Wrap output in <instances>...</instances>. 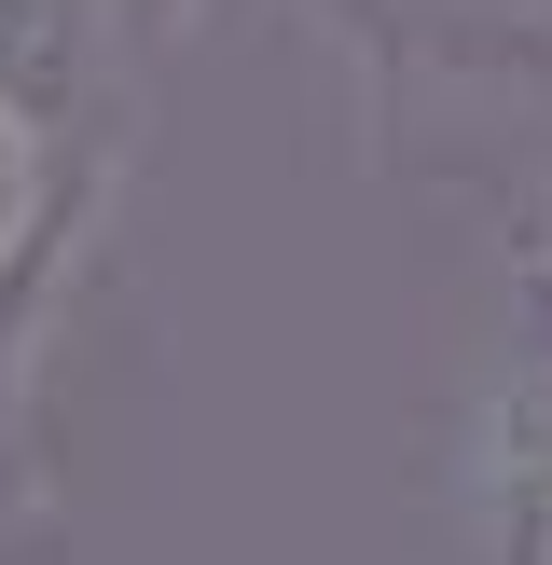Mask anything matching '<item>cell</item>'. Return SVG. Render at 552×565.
Masks as SVG:
<instances>
[{
	"mask_svg": "<svg viewBox=\"0 0 552 565\" xmlns=\"http://www.w3.org/2000/svg\"><path fill=\"white\" fill-rule=\"evenodd\" d=\"M456 497L484 524L497 565H552V331L511 318L484 401H469V441H456Z\"/></svg>",
	"mask_w": 552,
	"mask_h": 565,
	"instance_id": "cell-1",
	"label": "cell"
},
{
	"mask_svg": "<svg viewBox=\"0 0 552 565\" xmlns=\"http://www.w3.org/2000/svg\"><path fill=\"white\" fill-rule=\"evenodd\" d=\"M55 221H70V152H42V138L0 110V303L42 276V248H55Z\"/></svg>",
	"mask_w": 552,
	"mask_h": 565,
	"instance_id": "cell-3",
	"label": "cell"
},
{
	"mask_svg": "<svg viewBox=\"0 0 552 565\" xmlns=\"http://www.w3.org/2000/svg\"><path fill=\"white\" fill-rule=\"evenodd\" d=\"M0 110L42 152H83L110 110V0H0Z\"/></svg>",
	"mask_w": 552,
	"mask_h": 565,
	"instance_id": "cell-2",
	"label": "cell"
},
{
	"mask_svg": "<svg viewBox=\"0 0 552 565\" xmlns=\"http://www.w3.org/2000/svg\"><path fill=\"white\" fill-rule=\"evenodd\" d=\"M539 14H552V0H539Z\"/></svg>",
	"mask_w": 552,
	"mask_h": 565,
	"instance_id": "cell-5",
	"label": "cell"
},
{
	"mask_svg": "<svg viewBox=\"0 0 552 565\" xmlns=\"http://www.w3.org/2000/svg\"><path fill=\"white\" fill-rule=\"evenodd\" d=\"M0 428H14V401H0Z\"/></svg>",
	"mask_w": 552,
	"mask_h": 565,
	"instance_id": "cell-4",
	"label": "cell"
}]
</instances>
